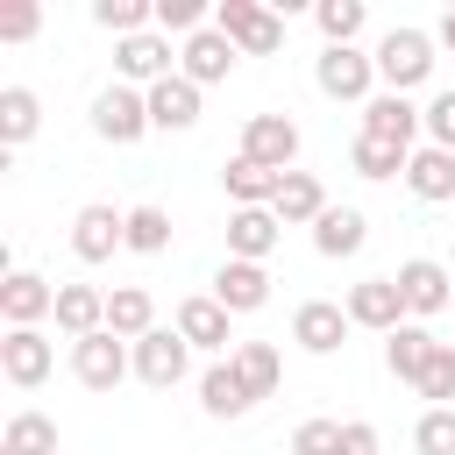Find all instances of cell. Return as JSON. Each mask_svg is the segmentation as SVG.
Segmentation results:
<instances>
[{
	"label": "cell",
	"instance_id": "cell-15",
	"mask_svg": "<svg viewBox=\"0 0 455 455\" xmlns=\"http://www.w3.org/2000/svg\"><path fill=\"white\" fill-rule=\"evenodd\" d=\"M348 306H334V299H306L299 313H291V341L306 348V355H334L341 341H348Z\"/></svg>",
	"mask_w": 455,
	"mask_h": 455
},
{
	"label": "cell",
	"instance_id": "cell-4",
	"mask_svg": "<svg viewBox=\"0 0 455 455\" xmlns=\"http://www.w3.org/2000/svg\"><path fill=\"white\" fill-rule=\"evenodd\" d=\"M213 28H220L242 57H270V50L284 43V21H277L270 7H256V0H220V7H213Z\"/></svg>",
	"mask_w": 455,
	"mask_h": 455
},
{
	"label": "cell",
	"instance_id": "cell-20",
	"mask_svg": "<svg viewBox=\"0 0 455 455\" xmlns=\"http://www.w3.org/2000/svg\"><path fill=\"white\" fill-rule=\"evenodd\" d=\"M213 299L228 306V313H256V306H270V270L263 263H220L213 270Z\"/></svg>",
	"mask_w": 455,
	"mask_h": 455
},
{
	"label": "cell",
	"instance_id": "cell-12",
	"mask_svg": "<svg viewBox=\"0 0 455 455\" xmlns=\"http://www.w3.org/2000/svg\"><path fill=\"white\" fill-rule=\"evenodd\" d=\"M235 57H242V50H235V43L213 28V21H206L199 36H185V43H178V71H185L199 92H206V85H220V78L235 71Z\"/></svg>",
	"mask_w": 455,
	"mask_h": 455
},
{
	"label": "cell",
	"instance_id": "cell-31",
	"mask_svg": "<svg viewBox=\"0 0 455 455\" xmlns=\"http://www.w3.org/2000/svg\"><path fill=\"white\" fill-rule=\"evenodd\" d=\"M405 156H412V149H391V142H377V135H355V142H348V171H355V178H405Z\"/></svg>",
	"mask_w": 455,
	"mask_h": 455
},
{
	"label": "cell",
	"instance_id": "cell-5",
	"mask_svg": "<svg viewBox=\"0 0 455 455\" xmlns=\"http://www.w3.org/2000/svg\"><path fill=\"white\" fill-rule=\"evenodd\" d=\"M114 71H121V85H164L178 71V50H171L164 28H142V36H121L114 43Z\"/></svg>",
	"mask_w": 455,
	"mask_h": 455
},
{
	"label": "cell",
	"instance_id": "cell-41",
	"mask_svg": "<svg viewBox=\"0 0 455 455\" xmlns=\"http://www.w3.org/2000/svg\"><path fill=\"white\" fill-rule=\"evenodd\" d=\"M427 142L434 149H455V85L427 100Z\"/></svg>",
	"mask_w": 455,
	"mask_h": 455
},
{
	"label": "cell",
	"instance_id": "cell-14",
	"mask_svg": "<svg viewBox=\"0 0 455 455\" xmlns=\"http://www.w3.org/2000/svg\"><path fill=\"white\" fill-rule=\"evenodd\" d=\"M228 320H235V313H228V306L206 291V299H178V320H171V327H178L192 348H213V355L228 348V355H235L242 341H235V327H228Z\"/></svg>",
	"mask_w": 455,
	"mask_h": 455
},
{
	"label": "cell",
	"instance_id": "cell-43",
	"mask_svg": "<svg viewBox=\"0 0 455 455\" xmlns=\"http://www.w3.org/2000/svg\"><path fill=\"white\" fill-rule=\"evenodd\" d=\"M434 43H441V50H448V57H455V7H448V14H441V28H434Z\"/></svg>",
	"mask_w": 455,
	"mask_h": 455
},
{
	"label": "cell",
	"instance_id": "cell-25",
	"mask_svg": "<svg viewBox=\"0 0 455 455\" xmlns=\"http://www.w3.org/2000/svg\"><path fill=\"white\" fill-rule=\"evenodd\" d=\"M441 341L419 327V320H405V327H391L384 334V370L398 377V384H419V370H427V355H434Z\"/></svg>",
	"mask_w": 455,
	"mask_h": 455
},
{
	"label": "cell",
	"instance_id": "cell-2",
	"mask_svg": "<svg viewBox=\"0 0 455 455\" xmlns=\"http://www.w3.org/2000/svg\"><path fill=\"white\" fill-rule=\"evenodd\" d=\"M92 135L100 142H114V149H128V142H142L149 135V92H135V85H107L100 100H92Z\"/></svg>",
	"mask_w": 455,
	"mask_h": 455
},
{
	"label": "cell",
	"instance_id": "cell-22",
	"mask_svg": "<svg viewBox=\"0 0 455 455\" xmlns=\"http://www.w3.org/2000/svg\"><path fill=\"white\" fill-rule=\"evenodd\" d=\"M405 185H412V199H427V206H441V199H455V149H412L405 156Z\"/></svg>",
	"mask_w": 455,
	"mask_h": 455
},
{
	"label": "cell",
	"instance_id": "cell-17",
	"mask_svg": "<svg viewBox=\"0 0 455 455\" xmlns=\"http://www.w3.org/2000/svg\"><path fill=\"white\" fill-rule=\"evenodd\" d=\"M149 128H164V135L199 128V85H192L185 71H171L164 85H149Z\"/></svg>",
	"mask_w": 455,
	"mask_h": 455
},
{
	"label": "cell",
	"instance_id": "cell-39",
	"mask_svg": "<svg viewBox=\"0 0 455 455\" xmlns=\"http://www.w3.org/2000/svg\"><path fill=\"white\" fill-rule=\"evenodd\" d=\"M291 455H341V419H299Z\"/></svg>",
	"mask_w": 455,
	"mask_h": 455
},
{
	"label": "cell",
	"instance_id": "cell-7",
	"mask_svg": "<svg viewBox=\"0 0 455 455\" xmlns=\"http://www.w3.org/2000/svg\"><path fill=\"white\" fill-rule=\"evenodd\" d=\"M50 370H57L50 334H43V327H7V341H0V377H7L14 391H36Z\"/></svg>",
	"mask_w": 455,
	"mask_h": 455
},
{
	"label": "cell",
	"instance_id": "cell-37",
	"mask_svg": "<svg viewBox=\"0 0 455 455\" xmlns=\"http://www.w3.org/2000/svg\"><path fill=\"white\" fill-rule=\"evenodd\" d=\"M419 398H434V405L455 398V341H441V348L427 355V370H419Z\"/></svg>",
	"mask_w": 455,
	"mask_h": 455
},
{
	"label": "cell",
	"instance_id": "cell-1",
	"mask_svg": "<svg viewBox=\"0 0 455 455\" xmlns=\"http://www.w3.org/2000/svg\"><path fill=\"white\" fill-rule=\"evenodd\" d=\"M441 43L427 36V28H384L377 36V78H384V92H412V85H427L434 78V57Z\"/></svg>",
	"mask_w": 455,
	"mask_h": 455
},
{
	"label": "cell",
	"instance_id": "cell-28",
	"mask_svg": "<svg viewBox=\"0 0 455 455\" xmlns=\"http://www.w3.org/2000/svg\"><path fill=\"white\" fill-rule=\"evenodd\" d=\"M156 327V299L142 291V284H121V291H107V334H121V341H142Z\"/></svg>",
	"mask_w": 455,
	"mask_h": 455
},
{
	"label": "cell",
	"instance_id": "cell-23",
	"mask_svg": "<svg viewBox=\"0 0 455 455\" xmlns=\"http://www.w3.org/2000/svg\"><path fill=\"white\" fill-rule=\"evenodd\" d=\"M220 185H228V199H235V206H270V199H277V185H284V171H263L256 156H242V149H235V156L220 164Z\"/></svg>",
	"mask_w": 455,
	"mask_h": 455
},
{
	"label": "cell",
	"instance_id": "cell-27",
	"mask_svg": "<svg viewBox=\"0 0 455 455\" xmlns=\"http://www.w3.org/2000/svg\"><path fill=\"white\" fill-rule=\"evenodd\" d=\"M363 242H370V220H363L355 206H327V213L313 220V249H320V256H355Z\"/></svg>",
	"mask_w": 455,
	"mask_h": 455
},
{
	"label": "cell",
	"instance_id": "cell-36",
	"mask_svg": "<svg viewBox=\"0 0 455 455\" xmlns=\"http://www.w3.org/2000/svg\"><path fill=\"white\" fill-rule=\"evenodd\" d=\"M412 448L419 455H455V405H427L412 419Z\"/></svg>",
	"mask_w": 455,
	"mask_h": 455
},
{
	"label": "cell",
	"instance_id": "cell-9",
	"mask_svg": "<svg viewBox=\"0 0 455 455\" xmlns=\"http://www.w3.org/2000/svg\"><path fill=\"white\" fill-rule=\"evenodd\" d=\"M348 320L355 327H370V334H391V327H405L412 313H405V291H398V277H363V284H348Z\"/></svg>",
	"mask_w": 455,
	"mask_h": 455
},
{
	"label": "cell",
	"instance_id": "cell-33",
	"mask_svg": "<svg viewBox=\"0 0 455 455\" xmlns=\"http://www.w3.org/2000/svg\"><path fill=\"white\" fill-rule=\"evenodd\" d=\"M0 455H57V427H50L43 412H14V419H7Z\"/></svg>",
	"mask_w": 455,
	"mask_h": 455
},
{
	"label": "cell",
	"instance_id": "cell-29",
	"mask_svg": "<svg viewBox=\"0 0 455 455\" xmlns=\"http://www.w3.org/2000/svg\"><path fill=\"white\" fill-rule=\"evenodd\" d=\"M43 128V100L28 85H0V149H21Z\"/></svg>",
	"mask_w": 455,
	"mask_h": 455
},
{
	"label": "cell",
	"instance_id": "cell-10",
	"mask_svg": "<svg viewBox=\"0 0 455 455\" xmlns=\"http://www.w3.org/2000/svg\"><path fill=\"white\" fill-rule=\"evenodd\" d=\"M419 128H427V107H412L405 92H370V107H363V135H377V142H391V149H412Z\"/></svg>",
	"mask_w": 455,
	"mask_h": 455
},
{
	"label": "cell",
	"instance_id": "cell-21",
	"mask_svg": "<svg viewBox=\"0 0 455 455\" xmlns=\"http://www.w3.org/2000/svg\"><path fill=\"white\" fill-rule=\"evenodd\" d=\"M71 341H85V334H100L107 327V291L100 284H57V313H50Z\"/></svg>",
	"mask_w": 455,
	"mask_h": 455
},
{
	"label": "cell",
	"instance_id": "cell-40",
	"mask_svg": "<svg viewBox=\"0 0 455 455\" xmlns=\"http://www.w3.org/2000/svg\"><path fill=\"white\" fill-rule=\"evenodd\" d=\"M36 28H43V7L36 0H7L0 7V43H28Z\"/></svg>",
	"mask_w": 455,
	"mask_h": 455
},
{
	"label": "cell",
	"instance_id": "cell-38",
	"mask_svg": "<svg viewBox=\"0 0 455 455\" xmlns=\"http://www.w3.org/2000/svg\"><path fill=\"white\" fill-rule=\"evenodd\" d=\"M213 14H206V0H156V28L164 36H199Z\"/></svg>",
	"mask_w": 455,
	"mask_h": 455
},
{
	"label": "cell",
	"instance_id": "cell-19",
	"mask_svg": "<svg viewBox=\"0 0 455 455\" xmlns=\"http://www.w3.org/2000/svg\"><path fill=\"white\" fill-rule=\"evenodd\" d=\"M0 313H7V327H36V320L57 313V284H43L36 270H7V284H0Z\"/></svg>",
	"mask_w": 455,
	"mask_h": 455
},
{
	"label": "cell",
	"instance_id": "cell-18",
	"mask_svg": "<svg viewBox=\"0 0 455 455\" xmlns=\"http://www.w3.org/2000/svg\"><path fill=\"white\" fill-rule=\"evenodd\" d=\"M277 228H284V220H277L270 206H235V213H228V256H235V263H263V256L277 249Z\"/></svg>",
	"mask_w": 455,
	"mask_h": 455
},
{
	"label": "cell",
	"instance_id": "cell-34",
	"mask_svg": "<svg viewBox=\"0 0 455 455\" xmlns=\"http://www.w3.org/2000/svg\"><path fill=\"white\" fill-rule=\"evenodd\" d=\"M92 21L114 28V43H121V36H142L156 21V0H92Z\"/></svg>",
	"mask_w": 455,
	"mask_h": 455
},
{
	"label": "cell",
	"instance_id": "cell-8",
	"mask_svg": "<svg viewBox=\"0 0 455 455\" xmlns=\"http://www.w3.org/2000/svg\"><path fill=\"white\" fill-rule=\"evenodd\" d=\"M114 249H128V213H114V206H78L71 213V256L78 263H107Z\"/></svg>",
	"mask_w": 455,
	"mask_h": 455
},
{
	"label": "cell",
	"instance_id": "cell-13",
	"mask_svg": "<svg viewBox=\"0 0 455 455\" xmlns=\"http://www.w3.org/2000/svg\"><path fill=\"white\" fill-rule=\"evenodd\" d=\"M398 291H405V313H412V320H427V313H448V306H455V277H448L434 256L398 263Z\"/></svg>",
	"mask_w": 455,
	"mask_h": 455
},
{
	"label": "cell",
	"instance_id": "cell-16",
	"mask_svg": "<svg viewBox=\"0 0 455 455\" xmlns=\"http://www.w3.org/2000/svg\"><path fill=\"white\" fill-rule=\"evenodd\" d=\"M242 156H256L263 171H291L299 128H291L284 114H249V121H242Z\"/></svg>",
	"mask_w": 455,
	"mask_h": 455
},
{
	"label": "cell",
	"instance_id": "cell-30",
	"mask_svg": "<svg viewBox=\"0 0 455 455\" xmlns=\"http://www.w3.org/2000/svg\"><path fill=\"white\" fill-rule=\"evenodd\" d=\"M313 21H320V36H327V50H348V43L363 36L370 7H363V0H320V7H313Z\"/></svg>",
	"mask_w": 455,
	"mask_h": 455
},
{
	"label": "cell",
	"instance_id": "cell-42",
	"mask_svg": "<svg viewBox=\"0 0 455 455\" xmlns=\"http://www.w3.org/2000/svg\"><path fill=\"white\" fill-rule=\"evenodd\" d=\"M341 455H377V427L370 419H348L341 427Z\"/></svg>",
	"mask_w": 455,
	"mask_h": 455
},
{
	"label": "cell",
	"instance_id": "cell-11",
	"mask_svg": "<svg viewBox=\"0 0 455 455\" xmlns=\"http://www.w3.org/2000/svg\"><path fill=\"white\" fill-rule=\"evenodd\" d=\"M185 355H192V341H185L178 327H149V334L135 341V377H142L149 391H171V384L185 377Z\"/></svg>",
	"mask_w": 455,
	"mask_h": 455
},
{
	"label": "cell",
	"instance_id": "cell-6",
	"mask_svg": "<svg viewBox=\"0 0 455 455\" xmlns=\"http://www.w3.org/2000/svg\"><path fill=\"white\" fill-rule=\"evenodd\" d=\"M313 85H320L327 100H363V107H370L377 57H363L355 43H348V50H320V57H313Z\"/></svg>",
	"mask_w": 455,
	"mask_h": 455
},
{
	"label": "cell",
	"instance_id": "cell-24",
	"mask_svg": "<svg viewBox=\"0 0 455 455\" xmlns=\"http://www.w3.org/2000/svg\"><path fill=\"white\" fill-rule=\"evenodd\" d=\"M270 213H277L284 228H313V220L327 213V192H320V178H313V171H284V185H277Z\"/></svg>",
	"mask_w": 455,
	"mask_h": 455
},
{
	"label": "cell",
	"instance_id": "cell-35",
	"mask_svg": "<svg viewBox=\"0 0 455 455\" xmlns=\"http://www.w3.org/2000/svg\"><path fill=\"white\" fill-rule=\"evenodd\" d=\"M128 249L135 256H164L171 249V213L164 206H128Z\"/></svg>",
	"mask_w": 455,
	"mask_h": 455
},
{
	"label": "cell",
	"instance_id": "cell-26",
	"mask_svg": "<svg viewBox=\"0 0 455 455\" xmlns=\"http://www.w3.org/2000/svg\"><path fill=\"white\" fill-rule=\"evenodd\" d=\"M199 405L213 412V419H242L256 398H249V384H242V370H235V355L228 363H213L206 377H199Z\"/></svg>",
	"mask_w": 455,
	"mask_h": 455
},
{
	"label": "cell",
	"instance_id": "cell-32",
	"mask_svg": "<svg viewBox=\"0 0 455 455\" xmlns=\"http://www.w3.org/2000/svg\"><path fill=\"white\" fill-rule=\"evenodd\" d=\"M235 370H242L249 398H270V391H277V377H284V363H277V348H270V341H242V348H235Z\"/></svg>",
	"mask_w": 455,
	"mask_h": 455
},
{
	"label": "cell",
	"instance_id": "cell-3",
	"mask_svg": "<svg viewBox=\"0 0 455 455\" xmlns=\"http://www.w3.org/2000/svg\"><path fill=\"white\" fill-rule=\"evenodd\" d=\"M135 370V341H121V334H85V341H71V377L85 384V391H114L121 377Z\"/></svg>",
	"mask_w": 455,
	"mask_h": 455
}]
</instances>
